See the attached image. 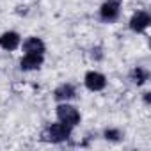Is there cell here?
Masks as SVG:
<instances>
[{"label":"cell","mask_w":151,"mask_h":151,"mask_svg":"<svg viewBox=\"0 0 151 151\" xmlns=\"http://www.w3.org/2000/svg\"><path fill=\"white\" fill-rule=\"evenodd\" d=\"M18 64H20L22 71H37L45 64V55H41V53H23Z\"/></svg>","instance_id":"cell-7"},{"label":"cell","mask_w":151,"mask_h":151,"mask_svg":"<svg viewBox=\"0 0 151 151\" xmlns=\"http://www.w3.org/2000/svg\"><path fill=\"white\" fill-rule=\"evenodd\" d=\"M22 50H23V53H41V55H45L46 45L41 37L29 36L25 41H22Z\"/></svg>","instance_id":"cell-9"},{"label":"cell","mask_w":151,"mask_h":151,"mask_svg":"<svg viewBox=\"0 0 151 151\" xmlns=\"http://www.w3.org/2000/svg\"><path fill=\"white\" fill-rule=\"evenodd\" d=\"M107 84H109V80H107V77H105L101 71L91 69V71H87L84 75V86L91 93H101L107 87Z\"/></svg>","instance_id":"cell-4"},{"label":"cell","mask_w":151,"mask_h":151,"mask_svg":"<svg viewBox=\"0 0 151 151\" xmlns=\"http://www.w3.org/2000/svg\"><path fill=\"white\" fill-rule=\"evenodd\" d=\"M55 116H57V121H60V123H64V124H68L71 128L78 126L80 119H82L80 110L75 105H71L69 101H60L57 105V109H55Z\"/></svg>","instance_id":"cell-2"},{"label":"cell","mask_w":151,"mask_h":151,"mask_svg":"<svg viewBox=\"0 0 151 151\" xmlns=\"http://www.w3.org/2000/svg\"><path fill=\"white\" fill-rule=\"evenodd\" d=\"M128 78H130V82H132L133 86L140 87V86H144V84L149 80V69L144 68V66H135V68H132Z\"/></svg>","instance_id":"cell-10"},{"label":"cell","mask_w":151,"mask_h":151,"mask_svg":"<svg viewBox=\"0 0 151 151\" xmlns=\"http://www.w3.org/2000/svg\"><path fill=\"white\" fill-rule=\"evenodd\" d=\"M22 46V36L16 30H6L0 34V48L6 52H14Z\"/></svg>","instance_id":"cell-6"},{"label":"cell","mask_w":151,"mask_h":151,"mask_svg":"<svg viewBox=\"0 0 151 151\" xmlns=\"http://www.w3.org/2000/svg\"><path fill=\"white\" fill-rule=\"evenodd\" d=\"M149 25H151V14H149L146 9L135 11V13L130 16V22H128L130 30L135 32V34H142Z\"/></svg>","instance_id":"cell-5"},{"label":"cell","mask_w":151,"mask_h":151,"mask_svg":"<svg viewBox=\"0 0 151 151\" xmlns=\"http://www.w3.org/2000/svg\"><path fill=\"white\" fill-rule=\"evenodd\" d=\"M98 16L105 23H114L121 16V2L119 0H105L98 9Z\"/></svg>","instance_id":"cell-3"},{"label":"cell","mask_w":151,"mask_h":151,"mask_svg":"<svg viewBox=\"0 0 151 151\" xmlns=\"http://www.w3.org/2000/svg\"><path fill=\"white\" fill-rule=\"evenodd\" d=\"M103 139L109 140V142H121V140L124 139V132H123L121 128L110 126V128H105V130H103Z\"/></svg>","instance_id":"cell-11"},{"label":"cell","mask_w":151,"mask_h":151,"mask_svg":"<svg viewBox=\"0 0 151 151\" xmlns=\"http://www.w3.org/2000/svg\"><path fill=\"white\" fill-rule=\"evenodd\" d=\"M71 133H73V128L57 121V123H50L43 132H41V139L45 142H52V144H62V142H68L71 139Z\"/></svg>","instance_id":"cell-1"},{"label":"cell","mask_w":151,"mask_h":151,"mask_svg":"<svg viewBox=\"0 0 151 151\" xmlns=\"http://www.w3.org/2000/svg\"><path fill=\"white\" fill-rule=\"evenodd\" d=\"M16 14H29V7L27 6H16Z\"/></svg>","instance_id":"cell-14"},{"label":"cell","mask_w":151,"mask_h":151,"mask_svg":"<svg viewBox=\"0 0 151 151\" xmlns=\"http://www.w3.org/2000/svg\"><path fill=\"white\" fill-rule=\"evenodd\" d=\"M77 98V86L71 82H64L53 89V100L55 101H71Z\"/></svg>","instance_id":"cell-8"},{"label":"cell","mask_w":151,"mask_h":151,"mask_svg":"<svg viewBox=\"0 0 151 151\" xmlns=\"http://www.w3.org/2000/svg\"><path fill=\"white\" fill-rule=\"evenodd\" d=\"M142 101H144V105H149L151 103V93L149 91H144L142 93Z\"/></svg>","instance_id":"cell-13"},{"label":"cell","mask_w":151,"mask_h":151,"mask_svg":"<svg viewBox=\"0 0 151 151\" xmlns=\"http://www.w3.org/2000/svg\"><path fill=\"white\" fill-rule=\"evenodd\" d=\"M89 57H91V60H94V62H101V60L105 59V52H103V48H101L100 45H94V46H91V50H89Z\"/></svg>","instance_id":"cell-12"}]
</instances>
